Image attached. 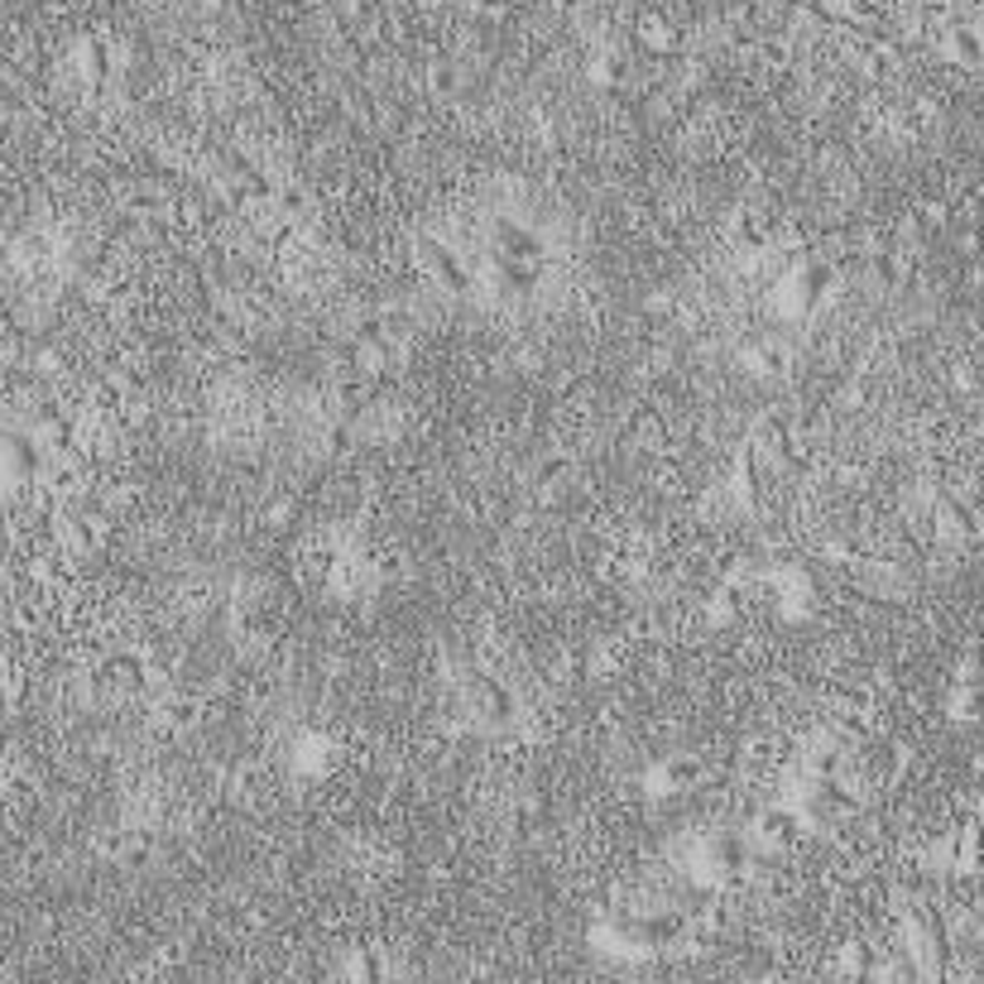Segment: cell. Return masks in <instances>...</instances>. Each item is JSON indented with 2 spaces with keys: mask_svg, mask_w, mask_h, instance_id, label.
<instances>
[{
  "mask_svg": "<svg viewBox=\"0 0 984 984\" xmlns=\"http://www.w3.org/2000/svg\"><path fill=\"white\" fill-rule=\"evenodd\" d=\"M749 864H755V845L749 836H726V831H706L687 845V879L697 889H726L735 884Z\"/></svg>",
  "mask_w": 984,
  "mask_h": 984,
  "instance_id": "cell-1",
  "label": "cell"
},
{
  "mask_svg": "<svg viewBox=\"0 0 984 984\" xmlns=\"http://www.w3.org/2000/svg\"><path fill=\"white\" fill-rule=\"evenodd\" d=\"M827 288H831V269L821 265V259H802V265H792L783 274V284L773 288V308L783 317H807L827 298Z\"/></svg>",
  "mask_w": 984,
  "mask_h": 984,
  "instance_id": "cell-2",
  "label": "cell"
},
{
  "mask_svg": "<svg viewBox=\"0 0 984 984\" xmlns=\"http://www.w3.org/2000/svg\"><path fill=\"white\" fill-rule=\"evenodd\" d=\"M798 841H802V821H798V812H792L788 802L759 812L755 827H749V845H755V855H788Z\"/></svg>",
  "mask_w": 984,
  "mask_h": 984,
  "instance_id": "cell-3",
  "label": "cell"
},
{
  "mask_svg": "<svg viewBox=\"0 0 984 984\" xmlns=\"http://www.w3.org/2000/svg\"><path fill=\"white\" fill-rule=\"evenodd\" d=\"M413 255H418V269L428 274L432 284L442 288V294H471V279H467V269H461V259L447 250V245H438L432 236H418L413 240Z\"/></svg>",
  "mask_w": 984,
  "mask_h": 984,
  "instance_id": "cell-4",
  "label": "cell"
},
{
  "mask_svg": "<svg viewBox=\"0 0 984 984\" xmlns=\"http://www.w3.org/2000/svg\"><path fill=\"white\" fill-rule=\"evenodd\" d=\"M701 783V763H697V755H668V759H658L654 769L644 773V788H648V798H677V792H691Z\"/></svg>",
  "mask_w": 984,
  "mask_h": 984,
  "instance_id": "cell-5",
  "label": "cell"
},
{
  "mask_svg": "<svg viewBox=\"0 0 984 984\" xmlns=\"http://www.w3.org/2000/svg\"><path fill=\"white\" fill-rule=\"evenodd\" d=\"M39 457H43V452L34 447V438H14V432L0 428V495L34 481Z\"/></svg>",
  "mask_w": 984,
  "mask_h": 984,
  "instance_id": "cell-6",
  "label": "cell"
},
{
  "mask_svg": "<svg viewBox=\"0 0 984 984\" xmlns=\"http://www.w3.org/2000/svg\"><path fill=\"white\" fill-rule=\"evenodd\" d=\"M467 701H471V711L481 716L485 726H510V720H514L510 687L495 683L490 673H471V677H467Z\"/></svg>",
  "mask_w": 984,
  "mask_h": 984,
  "instance_id": "cell-7",
  "label": "cell"
},
{
  "mask_svg": "<svg viewBox=\"0 0 984 984\" xmlns=\"http://www.w3.org/2000/svg\"><path fill=\"white\" fill-rule=\"evenodd\" d=\"M72 72L82 78V86H101L106 72H111V49L96 34H82L78 43H72Z\"/></svg>",
  "mask_w": 984,
  "mask_h": 984,
  "instance_id": "cell-8",
  "label": "cell"
},
{
  "mask_svg": "<svg viewBox=\"0 0 984 984\" xmlns=\"http://www.w3.org/2000/svg\"><path fill=\"white\" fill-rule=\"evenodd\" d=\"M29 438H34V447L39 452H49V457H63L68 447H72V423L68 418H58V413H43L34 428H29Z\"/></svg>",
  "mask_w": 984,
  "mask_h": 984,
  "instance_id": "cell-9",
  "label": "cell"
},
{
  "mask_svg": "<svg viewBox=\"0 0 984 984\" xmlns=\"http://www.w3.org/2000/svg\"><path fill=\"white\" fill-rule=\"evenodd\" d=\"M639 43L648 53H677V43H683V34H677V24L673 20H663V14H644L639 20Z\"/></svg>",
  "mask_w": 984,
  "mask_h": 984,
  "instance_id": "cell-10",
  "label": "cell"
},
{
  "mask_svg": "<svg viewBox=\"0 0 984 984\" xmlns=\"http://www.w3.org/2000/svg\"><path fill=\"white\" fill-rule=\"evenodd\" d=\"M942 53L951 58V63H965V68H971V63H975V58L984 53V39L975 34V29H965V24H961V29H951V34H946V43H942Z\"/></svg>",
  "mask_w": 984,
  "mask_h": 984,
  "instance_id": "cell-11",
  "label": "cell"
},
{
  "mask_svg": "<svg viewBox=\"0 0 984 984\" xmlns=\"http://www.w3.org/2000/svg\"><path fill=\"white\" fill-rule=\"evenodd\" d=\"M591 82H601V86L625 82V63H619V58H596V63H591Z\"/></svg>",
  "mask_w": 984,
  "mask_h": 984,
  "instance_id": "cell-12",
  "label": "cell"
},
{
  "mask_svg": "<svg viewBox=\"0 0 984 984\" xmlns=\"http://www.w3.org/2000/svg\"><path fill=\"white\" fill-rule=\"evenodd\" d=\"M0 543H6V514H0Z\"/></svg>",
  "mask_w": 984,
  "mask_h": 984,
  "instance_id": "cell-13",
  "label": "cell"
}]
</instances>
